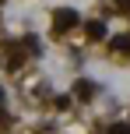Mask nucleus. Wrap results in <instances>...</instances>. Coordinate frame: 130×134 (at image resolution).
Here are the masks:
<instances>
[{
    "instance_id": "obj_1",
    "label": "nucleus",
    "mask_w": 130,
    "mask_h": 134,
    "mask_svg": "<svg viewBox=\"0 0 130 134\" xmlns=\"http://www.w3.org/2000/svg\"><path fill=\"white\" fill-rule=\"evenodd\" d=\"M77 21H81V14H77L74 7H60V11L53 14V32H56V35H63L67 28H74Z\"/></svg>"
},
{
    "instance_id": "obj_2",
    "label": "nucleus",
    "mask_w": 130,
    "mask_h": 134,
    "mask_svg": "<svg viewBox=\"0 0 130 134\" xmlns=\"http://www.w3.org/2000/svg\"><path fill=\"white\" fill-rule=\"evenodd\" d=\"M109 46L116 49V53H123L127 60H130V35H113V39H109Z\"/></svg>"
},
{
    "instance_id": "obj_3",
    "label": "nucleus",
    "mask_w": 130,
    "mask_h": 134,
    "mask_svg": "<svg viewBox=\"0 0 130 134\" xmlns=\"http://www.w3.org/2000/svg\"><path fill=\"white\" fill-rule=\"evenodd\" d=\"M74 95H77V99H91V95H95V81H77V85H74Z\"/></svg>"
},
{
    "instance_id": "obj_4",
    "label": "nucleus",
    "mask_w": 130,
    "mask_h": 134,
    "mask_svg": "<svg viewBox=\"0 0 130 134\" xmlns=\"http://www.w3.org/2000/svg\"><path fill=\"white\" fill-rule=\"evenodd\" d=\"M84 32H88V39H106V21H88Z\"/></svg>"
},
{
    "instance_id": "obj_5",
    "label": "nucleus",
    "mask_w": 130,
    "mask_h": 134,
    "mask_svg": "<svg viewBox=\"0 0 130 134\" xmlns=\"http://www.w3.org/2000/svg\"><path fill=\"white\" fill-rule=\"evenodd\" d=\"M109 134H130V124H123V120H120V124H113Z\"/></svg>"
},
{
    "instance_id": "obj_6",
    "label": "nucleus",
    "mask_w": 130,
    "mask_h": 134,
    "mask_svg": "<svg viewBox=\"0 0 130 134\" xmlns=\"http://www.w3.org/2000/svg\"><path fill=\"white\" fill-rule=\"evenodd\" d=\"M56 109H70V99H67V95H56Z\"/></svg>"
},
{
    "instance_id": "obj_7",
    "label": "nucleus",
    "mask_w": 130,
    "mask_h": 134,
    "mask_svg": "<svg viewBox=\"0 0 130 134\" xmlns=\"http://www.w3.org/2000/svg\"><path fill=\"white\" fill-rule=\"evenodd\" d=\"M116 7H123V11L130 14V0H116Z\"/></svg>"
},
{
    "instance_id": "obj_8",
    "label": "nucleus",
    "mask_w": 130,
    "mask_h": 134,
    "mask_svg": "<svg viewBox=\"0 0 130 134\" xmlns=\"http://www.w3.org/2000/svg\"><path fill=\"white\" fill-rule=\"evenodd\" d=\"M0 102H4V88H0Z\"/></svg>"
}]
</instances>
